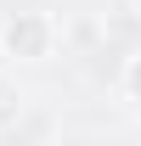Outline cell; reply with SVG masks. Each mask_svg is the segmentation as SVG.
<instances>
[{
	"label": "cell",
	"mask_w": 141,
	"mask_h": 146,
	"mask_svg": "<svg viewBox=\"0 0 141 146\" xmlns=\"http://www.w3.org/2000/svg\"><path fill=\"white\" fill-rule=\"evenodd\" d=\"M130 11H136V17H141V0H130Z\"/></svg>",
	"instance_id": "4"
},
{
	"label": "cell",
	"mask_w": 141,
	"mask_h": 146,
	"mask_svg": "<svg viewBox=\"0 0 141 146\" xmlns=\"http://www.w3.org/2000/svg\"><path fill=\"white\" fill-rule=\"evenodd\" d=\"M17 118H23V90L6 79V73H0V129H11Z\"/></svg>",
	"instance_id": "3"
},
{
	"label": "cell",
	"mask_w": 141,
	"mask_h": 146,
	"mask_svg": "<svg viewBox=\"0 0 141 146\" xmlns=\"http://www.w3.org/2000/svg\"><path fill=\"white\" fill-rule=\"evenodd\" d=\"M119 96L141 112V51H130V56H124V68H119Z\"/></svg>",
	"instance_id": "2"
},
{
	"label": "cell",
	"mask_w": 141,
	"mask_h": 146,
	"mask_svg": "<svg viewBox=\"0 0 141 146\" xmlns=\"http://www.w3.org/2000/svg\"><path fill=\"white\" fill-rule=\"evenodd\" d=\"M62 51V17L45 6H17L0 17V62L11 68H40Z\"/></svg>",
	"instance_id": "1"
}]
</instances>
